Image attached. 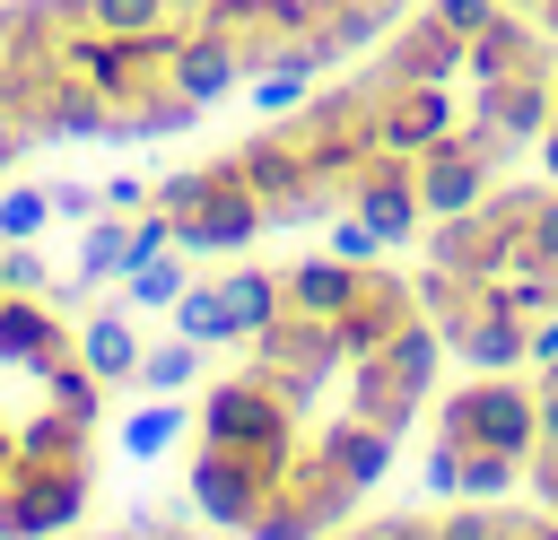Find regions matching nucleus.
Returning <instances> with one entry per match:
<instances>
[{
    "mask_svg": "<svg viewBox=\"0 0 558 540\" xmlns=\"http://www.w3.org/2000/svg\"><path fill=\"white\" fill-rule=\"evenodd\" d=\"M70 270H78L87 287L122 279V270H131V218H113V209H105V218H87V235H78V261H70Z\"/></svg>",
    "mask_w": 558,
    "mask_h": 540,
    "instance_id": "26",
    "label": "nucleus"
},
{
    "mask_svg": "<svg viewBox=\"0 0 558 540\" xmlns=\"http://www.w3.org/2000/svg\"><path fill=\"white\" fill-rule=\"evenodd\" d=\"M375 357H384V366H392L410 392H427V383H436V357H445V331H436L427 314H410V322H401V331H392Z\"/></svg>",
    "mask_w": 558,
    "mask_h": 540,
    "instance_id": "23",
    "label": "nucleus"
},
{
    "mask_svg": "<svg viewBox=\"0 0 558 540\" xmlns=\"http://www.w3.org/2000/svg\"><path fill=\"white\" fill-rule=\"evenodd\" d=\"M541 174H549V183H558V122H549V131H541Z\"/></svg>",
    "mask_w": 558,
    "mask_h": 540,
    "instance_id": "45",
    "label": "nucleus"
},
{
    "mask_svg": "<svg viewBox=\"0 0 558 540\" xmlns=\"http://www.w3.org/2000/svg\"><path fill=\"white\" fill-rule=\"evenodd\" d=\"M70 348H78V366L105 383V392H131V375H140V322H131V305H87L78 322H70Z\"/></svg>",
    "mask_w": 558,
    "mask_h": 540,
    "instance_id": "15",
    "label": "nucleus"
},
{
    "mask_svg": "<svg viewBox=\"0 0 558 540\" xmlns=\"http://www.w3.org/2000/svg\"><path fill=\"white\" fill-rule=\"evenodd\" d=\"M453 131V96L445 87H375V113H366V139L392 148V157H418Z\"/></svg>",
    "mask_w": 558,
    "mask_h": 540,
    "instance_id": "14",
    "label": "nucleus"
},
{
    "mask_svg": "<svg viewBox=\"0 0 558 540\" xmlns=\"http://www.w3.org/2000/svg\"><path fill=\"white\" fill-rule=\"evenodd\" d=\"M523 340H532V322H514L488 287H471V305L445 322V348H453L471 375H514V366H523Z\"/></svg>",
    "mask_w": 558,
    "mask_h": 540,
    "instance_id": "12",
    "label": "nucleus"
},
{
    "mask_svg": "<svg viewBox=\"0 0 558 540\" xmlns=\"http://www.w3.org/2000/svg\"><path fill=\"white\" fill-rule=\"evenodd\" d=\"M323 226H331V253H340V261H357V270H375V261H384V235H375V226H366L349 200H340Z\"/></svg>",
    "mask_w": 558,
    "mask_h": 540,
    "instance_id": "34",
    "label": "nucleus"
},
{
    "mask_svg": "<svg viewBox=\"0 0 558 540\" xmlns=\"http://www.w3.org/2000/svg\"><path fill=\"white\" fill-rule=\"evenodd\" d=\"M514 540H558V514H523V523H514Z\"/></svg>",
    "mask_w": 558,
    "mask_h": 540,
    "instance_id": "43",
    "label": "nucleus"
},
{
    "mask_svg": "<svg viewBox=\"0 0 558 540\" xmlns=\"http://www.w3.org/2000/svg\"><path fill=\"white\" fill-rule=\"evenodd\" d=\"M410 314H418L410 279H392V270H366V279H357V296H349V314L331 322V331H340V357H375V348H384V340H392Z\"/></svg>",
    "mask_w": 558,
    "mask_h": 540,
    "instance_id": "16",
    "label": "nucleus"
},
{
    "mask_svg": "<svg viewBox=\"0 0 558 540\" xmlns=\"http://www.w3.org/2000/svg\"><path fill=\"white\" fill-rule=\"evenodd\" d=\"M462 70H471V78H514V70H523V78H558V52H549V35H541L523 9H497V17L462 44Z\"/></svg>",
    "mask_w": 558,
    "mask_h": 540,
    "instance_id": "13",
    "label": "nucleus"
},
{
    "mask_svg": "<svg viewBox=\"0 0 558 540\" xmlns=\"http://www.w3.org/2000/svg\"><path fill=\"white\" fill-rule=\"evenodd\" d=\"M78 17H87L96 35H157V26H174L166 0H78Z\"/></svg>",
    "mask_w": 558,
    "mask_h": 540,
    "instance_id": "32",
    "label": "nucleus"
},
{
    "mask_svg": "<svg viewBox=\"0 0 558 540\" xmlns=\"http://www.w3.org/2000/svg\"><path fill=\"white\" fill-rule=\"evenodd\" d=\"M52 218H105V183H52Z\"/></svg>",
    "mask_w": 558,
    "mask_h": 540,
    "instance_id": "39",
    "label": "nucleus"
},
{
    "mask_svg": "<svg viewBox=\"0 0 558 540\" xmlns=\"http://www.w3.org/2000/svg\"><path fill=\"white\" fill-rule=\"evenodd\" d=\"M166 9H174V17H183V26H192V17H201V9H209V0H166Z\"/></svg>",
    "mask_w": 558,
    "mask_h": 540,
    "instance_id": "47",
    "label": "nucleus"
},
{
    "mask_svg": "<svg viewBox=\"0 0 558 540\" xmlns=\"http://www.w3.org/2000/svg\"><path fill=\"white\" fill-rule=\"evenodd\" d=\"M357 261H340V253H305V261H288L279 270V287H288V314H314V322H340L349 314V296H357Z\"/></svg>",
    "mask_w": 558,
    "mask_h": 540,
    "instance_id": "20",
    "label": "nucleus"
},
{
    "mask_svg": "<svg viewBox=\"0 0 558 540\" xmlns=\"http://www.w3.org/2000/svg\"><path fill=\"white\" fill-rule=\"evenodd\" d=\"M201 192H209V165H183V174L148 183V209H166V218H192V209H201Z\"/></svg>",
    "mask_w": 558,
    "mask_h": 540,
    "instance_id": "35",
    "label": "nucleus"
},
{
    "mask_svg": "<svg viewBox=\"0 0 558 540\" xmlns=\"http://www.w3.org/2000/svg\"><path fill=\"white\" fill-rule=\"evenodd\" d=\"M17 148H26V131H17V122H0V174L17 165Z\"/></svg>",
    "mask_w": 558,
    "mask_h": 540,
    "instance_id": "44",
    "label": "nucleus"
},
{
    "mask_svg": "<svg viewBox=\"0 0 558 540\" xmlns=\"http://www.w3.org/2000/svg\"><path fill=\"white\" fill-rule=\"evenodd\" d=\"M453 70H462V35H453L436 9L401 17V26H392V44H384V61H375V78H384V87H445Z\"/></svg>",
    "mask_w": 558,
    "mask_h": 540,
    "instance_id": "11",
    "label": "nucleus"
},
{
    "mask_svg": "<svg viewBox=\"0 0 558 540\" xmlns=\"http://www.w3.org/2000/svg\"><path fill=\"white\" fill-rule=\"evenodd\" d=\"M418 401H427V392H410L384 357H349V409H357V418H375V427L401 435V427L418 418Z\"/></svg>",
    "mask_w": 558,
    "mask_h": 540,
    "instance_id": "21",
    "label": "nucleus"
},
{
    "mask_svg": "<svg viewBox=\"0 0 558 540\" xmlns=\"http://www.w3.org/2000/svg\"><path fill=\"white\" fill-rule=\"evenodd\" d=\"M523 226H532V244H541V261L558 270V183H549V192H532V209H523Z\"/></svg>",
    "mask_w": 558,
    "mask_h": 540,
    "instance_id": "38",
    "label": "nucleus"
},
{
    "mask_svg": "<svg viewBox=\"0 0 558 540\" xmlns=\"http://www.w3.org/2000/svg\"><path fill=\"white\" fill-rule=\"evenodd\" d=\"M244 540H323V531H314V523H305V514H296L288 496H270V505H262V514L244 523Z\"/></svg>",
    "mask_w": 558,
    "mask_h": 540,
    "instance_id": "37",
    "label": "nucleus"
},
{
    "mask_svg": "<svg viewBox=\"0 0 558 540\" xmlns=\"http://www.w3.org/2000/svg\"><path fill=\"white\" fill-rule=\"evenodd\" d=\"M218 296H227V314H235V331H244V340H253V331H270V322L288 314L279 270H218Z\"/></svg>",
    "mask_w": 558,
    "mask_h": 540,
    "instance_id": "22",
    "label": "nucleus"
},
{
    "mask_svg": "<svg viewBox=\"0 0 558 540\" xmlns=\"http://www.w3.org/2000/svg\"><path fill=\"white\" fill-rule=\"evenodd\" d=\"M410 165H418V200H427V218L480 209V200L497 192V157H480L462 131H445V139H436V148H418Z\"/></svg>",
    "mask_w": 558,
    "mask_h": 540,
    "instance_id": "10",
    "label": "nucleus"
},
{
    "mask_svg": "<svg viewBox=\"0 0 558 540\" xmlns=\"http://www.w3.org/2000/svg\"><path fill=\"white\" fill-rule=\"evenodd\" d=\"M331 366H349V357H340V331L314 322V314H279L270 331H253V375L279 383V401H288L296 418L314 409V392L331 383Z\"/></svg>",
    "mask_w": 558,
    "mask_h": 540,
    "instance_id": "4",
    "label": "nucleus"
},
{
    "mask_svg": "<svg viewBox=\"0 0 558 540\" xmlns=\"http://www.w3.org/2000/svg\"><path fill=\"white\" fill-rule=\"evenodd\" d=\"M532 17H541V35L558 44V0H532Z\"/></svg>",
    "mask_w": 558,
    "mask_h": 540,
    "instance_id": "46",
    "label": "nucleus"
},
{
    "mask_svg": "<svg viewBox=\"0 0 558 540\" xmlns=\"http://www.w3.org/2000/svg\"><path fill=\"white\" fill-rule=\"evenodd\" d=\"M0 279H9V296H44V253H35V235H17V244H0Z\"/></svg>",
    "mask_w": 558,
    "mask_h": 540,
    "instance_id": "36",
    "label": "nucleus"
},
{
    "mask_svg": "<svg viewBox=\"0 0 558 540\" xmlns=\"http://www.w3.org/2000/svg\"><path fill=\"white\" fill-rule=\"evenodd\" d=\"M244 70H253V61H244L227 35L183 26V44H174V70H166V78H174L192 105H218V96H235V87H244Z\"/></svg>",
    "mask_w": 558,
    "mask_h": 540,
    "instance_id": "18",
    "label": "nucleus"
},
{
    "mask_svg": "<svg viewBox=\"0 0 558 540\" xmlns=\"http://www.w3.org/2000/svg\"><path fill=\"white\" fill-rule=\"evenodd\" d=\"M506 9H532V0H506Z\"/></svg>",
    "mask_w": 558,
    "mask_h": 540,
    "instance_id": "49",
    "label": "nucleus"
},
{
    "mask_svg": "<svg viewBox=\"0 0 558 540\" xmlns=\"http://www.w3.org/2000/svg\"><path fill=\"white\" fill-rule=\"evenodd\" d=\"M44 226H52V183H9L0 192V244L44 235Z\"/></svg>",
    "mask_w": 558,
    "mask_h": 540,
    "instance_id": "33",
    "label": "nucleus"
},
{
    "mask_svg": "<svg viewBox=\"0 0 558 540\" xmlns=\"http://www.w3.org/2000/svg\"><path fill=\"white\" fill-rule=\"evenodd\" d=\"M201 357H209V348H201V340H183V331H174V340H148V348H140L131 392H192V383H201Z\"/></svg>",
    "mask_w": 558,
    "mask_h": 540,
    "instance_id": "24",
    "label": "nucleus"
},
{
    "mask_svg": "<svg viewBox=\"0 0 558 540\" xmlns=\"http://www.w3.org/2000/svg\"><path fill=\"white\" fill-rule=\"evenodd\" d=\"M436 435L453 444H497V453H523L541 444V392H523L514 375H471L445 409H436Z\"/></svg>",
    "mask_w": 558,
    "mask_h": 540,
    "instance_id": "3",
    "label": "nucleus"
},
{
    "mask_svg": "<svg viewBox=\"0 0 558 540\" xmlns=\"http://www.w3.org/2000/svg\"><path fill=\"white\" fill-rule=\"evenodd\" d=\"M270 218H262V200H253V183H244V165L235 157H218L209 165V192H201V209L192 218H174V253H244L253 235H262Z\"/></svg>",
    "mask_w": 558,
    "mask_h": 540,
    "instance_id": "7",
    "label": "nucleus"
},
{
    "mask_svg": "<svg viewBox=\"0 0 558 540\" xmlns=\"http://www.w3.org/2000/svg\"><path fill=\"white\" fill-rule=\"evenodd\" d=\"M453 479H462V444H453V435H436V444H427V488H436V496H453Z\"/></svg>",
    "mask_w": 558,
    "mask_h": 540,
    "instance_id": "41",
    "label": "nucleus"
},
{
    "mask_svg": "<svg viewBox=\"0 0 558 540\" xmlns=\"http://www.w3.org/2000/svg\"><path fill=\"white\" fill-rule=\"evenodd\" d=\"M192 418H201V444L262 453L279 479H288V462L305 453V444H296V409H288V401H279V383H262L253 366H244V375H218V383L201 392V409H192Z\"/></svg>",
    "mask_w": 558,
    "mask_h": 540,
    "instance_id": "1",
    "label": "nucleus"
},
{
    "mask_svg": "<svg viewBox=\"0 0 558 540\" xmlns=\"http://www.w3.org/2000/svg\"><path fill=\"white\" fill-rule=\"evenodd\" d=\"M427 9H436V17H445V26L462 35V44H471V35H480V26H488V17L506 9V0H427Z\"/></svg>",
    "mask_w": 558,
    "mask_h": 540,
    "instance_id": "40",
    "label": "nucleus"
},
{
    "mask_svg": "<svg viewBox=\"0 0 558 540\" xmlns=\"http://www.w3.org/2000/svg\"><path fill=\"white\" fill-rule=\"evenodd\" d=\"M183 261H192V253H148V261L122 279V305H131V314H174V296L192 287Z\"/></svg>",
    "mask_w": 558,
    "mask_h": 540,
    "instance_id": "27",
    "label": "nucleus"
},
{
    "mask_svg": "<svg viewBox=\"0 0 558 540\" xmlns=\"http://www.w3.org/2000/svg\"><path fill=\"white\" fill-rule=\"evenodd\" d=\"M87 462H17L0 479V540H52L87 514Z\"/></svg>",
    "mask_w": 558,
    "mask_h": 540,
    "instance_id": "5",
    "label": "nucleus"
},
{
    "mask_svg": "<svg viewBox=\"0 0 558 540\" xmlns=\"http://www.w3.org/2000/svg\"><path fill=\"white\" fill-rule=\"evenodd\" d=\"M392 444H401V435H392V427H375V418H357V409H349V418H331V427L314 435V453H323V462H331L357 496L392 470Z\"/></svg>",
    "mask_w": 558,
    "mask_h": 540,
    "instance_id": "19",
    "label": "nucleus"
},
{
    "mask_svg": "<svg viewBox=\"0 0 558 540\" xmlns=\"http://www.w3.org/2000/svg\"><path fill=\"white\" fill-rule=\"evenodd\" d=\"M17 462H87V418L70 409H44L17 427Z\"/></svg>",
    "mask_w": 558,
    "mask_h": 540,
    "instance_id": "30",
    "label": "nucleus"
},
{
    "mask_svg": "<svg viewBox=\"0 0 558 540\" xmlns=\"http://www.w3.org/2000/svg\"><path fill=\"white\" fill-rule=\"evenodd\" d=\"M270 496H279V470L262 453H235V444H201L192 453V514L209 531H244Z\"/></svg>",
    "mask_w": 558,
    "mask_h": 540,
    "instance_id": "6",
    "label": "nucleus"
},
{
    "mask_svg": "<svg viewBox=\"0 0 558 540\" xmlns=\"http://www.w3.org/2000/svg\"><path fill=\"white\" fill-rule=\"evenodd\" d=\"M105 209H113V218H140V209H148V183H140V174H105Z\"/></svg>",
    "mask_w": 558,
    "mask_h": 540,
    "instance_id": "42",
    "label": "nucleus"
},
{
    "mask_svg": "<svg viewBox=\"0 0 558 540\" xmlns=\"http://www.w3.org/2000/svg\"><path fill=\"white\" fill-rule=\"evenodd\" d=\"M174 540H192V531H174Z\"/></svg>",
    "mask_w": 558,
    "mask_h": 540,
    "instance_id": "50",
    "label": "nucleus"
},
{
    "mask_svg": "<svg viewBox=\"0 0 558 540\" xmlns=\"http://www.w3.org/2000/svg\"><path fill=\"white\" fill-rule=\"evenodd\" d=\"M174 331H183V340H201V348L244 340V331H235V314H227V296H218V279H192V287L174 296Z\"/></svg>",
    "mask_w": 558,
    "mask_h": 540,
    "instance_id": "28",
    "label": "nucleus"
},
{
    "mask_svg": "<svg viewBox=\"0 0 558 540\" xmlns=\"http://www.w3.org/2000/svg\"><path fill=\"white\" fill-rule=\"evenodd\" d=\"M0 357L26 366V375L61 366L70 357V314L52 296H0Z\"/></svg>",
    "mask_w": 558,
    "mask_h": 540,
    "instance_id": "17",
    "label": "nucleus"
},
{
    "mask_svg": "<svg viewBox=\"0 0 558 540\" xmlns=\"http://www.w3.org/2000/svg\"><path fill=\"white\" fill-rule=\"evenodd\" d=\"M549 113H558V87L549 78H480V96H471V122L514 157V148H541V131H549Z\"/></svg>",
    "mask_w": 558,
    "mask_h": 540,
    "instance_id": "9",
    "label": "nucleus"
},
{
    "mask_svg": "<svg viewBox=\"0 0 558 540\" xmlns=\"http://www.w3.org/2000/svg\"><path fill=\"white\" fill-rule=\"evenodd\" d=\"M514 479H523V453L462 444V479H453V496H471V505H506V496H514Z\"/></svg>",
    "mask_w": 558,
    "mask_h": 540,
    "instance_id": "29",
    "label": "nucleus"
},
{
    "mask_svg": "<svg viewBox=\"0 0 558 540\" xmlns=\"http://www.w3.org/2000/svg\"><path fill=\"white\" fill-rule=\"evenodd\" d=\"M235 165H244V183H253V200H262V218H270V226H323V218L349 200L340 183H323V174L305 165V148H296L288 131L244 139V148H235Z\"/></svg>",
    "mask_w": 558,
    "mask_h": 540,
    "instance_id": "2",
    "label": "nucleus"
},
{
    "mask_svg": "<svg viewBox=\"0 0 558 540\" xmlns=\"http://www.w3.org/2000/svg\"><path fill=\"white\" fill-rule=\"evenodd\" d=\"M183 427H192V409H174V392H148V409L122 418V453L131 462H157V453L183 444Z\"/></svg>",
    "mask_w": 558,
    "mask_h": 540,
    "instance_id": "25",
    "label": "nucleus"
},
{
    "mask_svg": "<svg viewBox=\"0 0 558 540\" xmlns=\"http://www.w3.org/2000/svg\"><path fill=\"white\" fill-rule=\"evenodd\" d=\"M87 540H140V531H131V523H122V531H87Z\"/></svg>",
    "mask_w": 558,
    "mask_h": 540,
    "instance_id": "48",
    "label": "nucleus"
},
{
    "mask_svg": "<svg viewBox=\"0 0 558 540\" xmlns=\"http://www.w3.org/2000/svg\"><path fill=\"white\" fill-rule=\"evenodd\" d=\"M349 209L384 235V253H401V244H418L427 235V200H418V165L410 157H392V148H375L357 174H349Z\"/></svg>",
    "mask_w": 558,
    "mask_h": 540,
    "instance_id": "8",
    "label": "nucleus"
},
{
    "mask_svg": "<svg viewBox=\"0 0 558 540\" xmlns=\"http://www.w3.org/2000/svg\"><path fill=\"white\" fill-rule=\"evenodd\" d=\"M35 392H44L52 409H70V418H87V427L105 418V383H96V375L78 366V348H70L61 366H44V375H35Z\"/></svg>",
    "mask_w": 558,
    "mask_h": 540,
    "instance_id": "31",
    "label": "nucleus"
},
{
    "mask_svg": "<svg viewBox=\"0 0 558 540\" xmlns=\"http://www.w3.org/2000/svg\"><path fill=\"white\" fill-rule=\"evenodd\" d=\"M0 296H9V279H0Z\"/></svg>",
    "mask_w": 558,
    "mask_h": 540,
    "instance_id": "51",
    "label": "nucleus"
}]
</instances>
